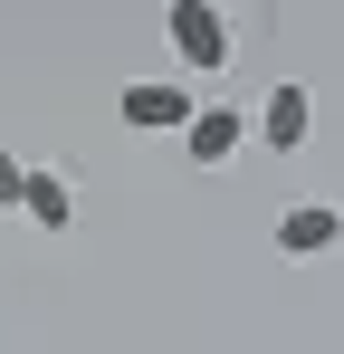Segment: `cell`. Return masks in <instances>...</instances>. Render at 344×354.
<instances>
[{
	"mask_svg": "<svg viewBox=\"0 0 344 354\" xmlns=\"http://www.w3.org/2000/svg\"><path fill=\"white\" fill-rule=\"evenodd\" d=\"M163 39H172V58L182 67H201V77H220L239 48H229V10H211V0H172L163 10Z\"/></svg>",
	"mask_w": 344,
	"mask_h": 354,
	"instance_id": "1",
	"label": "cell"
},
{
	"mask_svg": "<svg viewBox=\"0 0 344 354\" xmlns=\"http://www.w3.org/2000/svg\"><path fill=\"white\" fill-rule=\"evenodd\" d=\"M191 115H201V106H191L182 77H134V86H124V124H134V134H182Z\"/></svg>",
	"mask_w": 344,
	"mask_h": 354,
	"instance_id": "2",
	"label": "cell"
},
{
	"mask_svg": "<svg viewBox=\"0 0 344 354\" xmlns=\"http://www.w3.org/2000/svg\"><path fill=\"white\" fill-rule=\"evenodd\" d=\"M249 134H258V144H278V153H296V144L316 134V96H306L296 77H278V86H268V106L249 115Z\"/></svg>",
	"mask_w": 344,
	"mask_h": 354,
	"instance_id": "3",
	"label": "cell"
},
{
	"mask_svg": "<svg viewBox=\"0 0 344 354\" xmlns=\"http://www.w3.org/2000/svg\"><path fill=\"white\" fill-rule=\"evenodd\" d=\"M278 249H287V259L344 249V211H335V201H287V211H278Z\"/></svg>",
	"mask_w": 344,
	"mask_h": 354,
	"instance_id": "4",
	"label": "cell"
},
{
	"mask_svg": "<svg viewBox=\"0 0 344 354\" xmlns=\"http://www.w3.org/2000/svg\"><path fill=\"white\" fill-rule=\"evenodd\" d=\"M239 144H249V115H239V106H201V115L182 124V153H191L201 173H220Z\"/></svg>",
	"mask_w": 344,
	"mask_h": 354,
	"instance_id": "5",
	"label": "cell"
},
{
	"mask_svg": "<svg viewBox=\"0 0 344 354\" xmlns=\"http://www.w3.org/2000/svg\"><path fill=\"white\" fill-rule=\"evenodd\" d=\"M19 211H29L39 230H67V221H77V192H67V173H29V192H19Z\"/></svg>",
	"mask_w": 344,
	"mask_h": 354,
	"instance_id": "6",
	"label": "cell"
},
{
	"mask_svg": "<svg viewBox=\"0 0 344 354\" xmlns=\"http://www.w3.org/2000/svg\"><path fill=\"white\" fill-rule=\"evenodd\" d=\"M19 192H29V163H19V153H0V211H19Z\"/></svg>",
	"mask_w": 344,
	"mask_h": 354,
	"instance_id": "7",
	"label": "cell"
}]
</instances>
